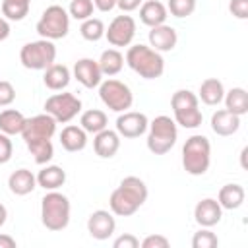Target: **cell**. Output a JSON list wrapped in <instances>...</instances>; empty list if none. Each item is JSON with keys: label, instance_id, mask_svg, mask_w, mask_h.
Returning <instances> with one entry per match:
<instances>
[{"label": "cell", "instance_id": "1", "mask_svg": "<svg viewBox=\"0 0 248 248\" xmlns=\"http://www.w3.org/2000/svg\"><path fill=\"white\" fill-rule=\"evenodd\" d=\"M147 200V186L140 176H124L108 198V207L118 217L134 215Z\"/></svg>", "mask_w": 248, "mask_h": 248}, {"label": "cell", "instance_id": "2", "mask_svg": "<svg viewBox=\"0 0 248 248\" xmlns=\"http://www.w3.org/2000/svg\"><path fill=\"white\" fill-rule=\"evenodd\" d=\"M124 62L143 79H157L165 72V58L149 45H132L124 56Z\"/></svg>", "mask_w": 248, "mask_h": 248}, {"label": "cell", "instance_id": "3", "mask_svg": "<svg viewBox=\"0 0 248 248\" xmlns=\"http://www.w3.org/2000/svg\"><path fill=\"white\" fill-rule=\"evenodd\" d=\"M72 203L68 196L58 190H48L41 200V223L48 231H64L70 225Z\"/></svg>", "mask_w": 248, "mask_h": 248}, {"label": "cell", "instance_id": "4", "mask_svg": "<svg viewBox=\"0 0 248 248\" xmlns=\"http://www.w3.org/2000/svg\"><path fill=\"white\" fill-rule=\"evenodd\" d=\"M211 165V143L205 136L194 134L182 147V167L192 176H202Z\"/></svg>", "mask_w": 248, "mask_h": 248}, {"label": "cell", "instance_id": "5", "mask_svg": "<svg viewBox=\"0 0 248 248\" xmlns=\"http://www.w3.org/2000/svg\"><path fill=\"white\" fill-rule=\"evenodd\" d=\"M178 140V128L174 118L167 114L155 116L147 126V149L153 155L169 153Z\"/></svg>", "mask_w": 248, "mask_h": 248}, {"label": "cell", "instance_id": "6", "mask_svg": "<svg viewBox=\"0 0 248 248\" xmlns=\"http://www.w3.org/2000/svg\"><path fill=\"white\" fill-rule=\"evenodd\" d=\"M170 108L174 114V122L182 128L194 130L202 124L203 116L200 110V99L190 89H178L170 97Z\"/></svg>", "mask_w": 248, "mask_h": 248}, {"label": "cell", "instance_id": "7", "mask_svg": "<svg viewBox=\"0 0 248 248\" xmlns=\"http://www.w3.org/2000/svg\"><path fill=\"white\" fill-rule=\"evenodd\" d=\"M35 29L41 35V39H48V41L64 39L70 31V14H68V10H64L58 4L48 6L43 12V16L39 17Z\"/></svg>", "mask_w": 248, "mask_h": 248}, {"label": "cell", "instance_id": "8", "mask_svg": "<svg viewBox=\"0 0 248 248\" xmlns=\"http://www.w3.org/2000/svg\"><path fill=\"white\" fill-rule=\"evenodd\" d=\"M56 60V46L48 39L25 43L19 50V62L27 70H46Z\"/></svg>", "mask_w": 248, "mask_h": 248}, {"label": "cell", "instance_id": "9", "mask_svg": "<svg viewBox=\"0 0 248 248\" xmlns=\"http://www.w3.org/2000/svg\"><path fill=\"white\" fill-rule=\"evenodd\" d=\"M99 97H101L103 105L112 112H124L134 103L132 89L124 81L112 79V78H108V79L99 83Z\"/></svg>", "mask_w": 248, "mask_h": 248}, {"label": "cell", "instance_id": "10", "mask_svg": "<svg viewBox=\"0 0 248 248\" xmlns=\"http://www.w3.org/2000/svg\"><path fill=\"white\" fill-rule=\"evenodd\" d=\"M45 112L56 122H70L81 112V101L74 93H54L45 101Z\"/></svg>", "mask_w": 248, "mask_h": 248}, {"label": "cell", "instance_id": "11", "mask_svg": "<svg viewBox=\"0 0 248 248\" xmlns=\"http://www.w3.org/2000/svg\"><path fill=\"white\" fill-rule=\"evenodd\" d=\"M105 37L112 46H130L136 37V19L126 14L116 16L105 27Z\"/></svg>", "mask_w": 248, "mask_h": 248}, {"label": "cell", "instance_id": "12", "mask_svg": "<svg viewBox=\"0 0 248 248\" xmlns=\"http://www.w3.org/2000/svg\"><path fill=\"white\" fill-rule=\"evenodd\" d=\"M56 120L43 112V114H35L31 118H25V126H23V132H21V138L23 141H29V140H52V136L56 134Z\"/></svg>", "mask_w": 248, "mask_h": 248}, {"label": "cell", "instance_id": "13", "mask_svg": "<svg viewBox=\"0 0 248 248\" xmlns=\"http://www.w3.org/2000/svg\"><path fill=\"white\" fill-rule=\"evenodd\" d=\"M147 126H149L147 116L138 110H124L116 118V132L120 138H128V140L140 138L147 132Z\"/></svg>", "mask_w": 248, "mask_h": 248}, {"label": "cell", "instance_id": "14", "mask_svg": "<svg viewBox=\"0 0 248 248\" xmlns=\"http://www.w3.org/2000/svg\"><path fill=\"white\" fill-rule=\"evenodd\" d=\"M114 229H116V221H114V213L112 211L97 209L87 219V232L95 240H107V238H110L114 234Z\"/></svg>", "mask_w": 248, "mask_h": 248}, {"label": "cell", "instance_id": "15", "mask_svg": "<svg viewBox=\"0 0 248 248\" xmlns=\"http://www.w3.org/2000/svg\"><path fill=\"white\" fill-rule=\"evenodd\" d=\"M223 217V207L215 198H203L194 207V219L200 227H215Z\"/></svg>", "mask_w": 248, "mask_h": 248}, {"label": "cell", "instance_id": "16", "mask_svg": "<svg viewBox=\"0 0 248 248\" xmlns=\"http://www.w3.org/2000/svg\"><path fill=\"white\" fill-rule=\"evenodd\" d=\"M74 78L87 89L99 87V83L103 81V74L101 68L97 64V60L93 58H79L74 64Z\"/></svg>", "mask_w": 248, "mask_h": 248}, {"label": "cell", "instance_id": "17", "mask_svg": "<svg viewBox=\"0 0 248 248\" xmlns=\"http://www.w3.org/2000/svg\"><path fill=\"white\" fill-rule=\"evenodd\" d=\"M178 35L172 25L161 23L155 27H149V46L157 52H169L176 46Z\"/></svg>", "mask_w": 248, "mask_h": 248}, {"label": "cell", "instance_id": "18", "mask_svg": "<svg viewBox=\"0 0 248 248\" xmlns=\"http://www.w3.org/2000/svg\"><path fill=\"white\" fill-rule=\"evenodd\" d=\"M93 149H95V153L101 159L114 157L118 153V149H120V136H118V132L116 130H108V128L97 132L95 138H93Z\"/></svg>", "mask_w": 248, "mask_h": 248}, {"label": "cell", "instance_id": "19", "mask_svg": "<svg viewBox=\"0 0 248 248\" xmlns=\"http://www.w3.org/2000/svg\"><path fill=\"white\" fill-rule=\"evenodd\" d=\"M240 128V116H236L234 112L227 110V108H219L211 114V130L217 136H232L236 134Z\"/></svg>", "mask_w": 248, "mask_h": 248}, {"label": "cell", "instance_id": "20", "mask_svg": "<svg viewBox=\"0 0 248 248\" xmlns=\"http://www.w3.org/2000/svg\"><path fill=\"white\" fill-rule=\"evenodd\" d=\"M8 188L16 196H27L37 188V176L29 169H17L8 176Z\"/></svg>", "mask_w": 248, "mask_h": 248}, {"label": "cell", "instance_id": "21", "mask_svg": "<svg viewBox=\"0 0 248 248\" xmlns=\"http://www.w3.org/2000/svg\"><path fill=\"white\" fill-rule=\"evenodd\" d=\"M167 17H169V10H167V6L163 2H159V0H145V2H141V6H140V19L147 27L161 25V23L167 21Z\"/></svg>", "mask_w": 248, "mask_h": 248}, {"label": "cell", "instance_id": "22", "mask_svg": "<svg viewBox=\"0 0 248 248\" xmlns=\"http://www.w3.org/2000/svg\"><path fill=\"white\" fill-rule=\"evenodd\" d=\"M60 143L66 151L70 153H78L81 149H85L87 145V132L81 128V126H76V124H68L62 128L60 132Z\"/></svg>", "mask_w": 248, "mask_h": 248}, {"label": "cell", "instance_id": "23", "mask_svg": "<svg viewBox=\"0 0 248 248\" xmlns=\"http://www.w3.org/2000/svg\"><path fill=\"white\" fill-rule=\"evenodd\" d=\"M70 79H72V72L64 64H50L45 70V76H43V81H45V85L50 91H62V89H66L68 83H70Z\"/></svg>", "mask_w": 248, "mask_h": 248}, {"label": "cell", "instance_id": "24", "mask_svg": "<svg viewBox=\"0 0 248 248\" xmlns=\"http://www.w3.org/2000/svg\"><path fill=\"white\" fill-rule=\"evenodd\" d=\"M66 182V170L58 165H43V169L37 174V186L48 190H58Z\"/></svg>", "mask_w": 248, "mask_h": 248}, {"label": "cell", "instance_id": "25", "mask_svg": "<svg viewBox=\"0 0 248 248\" xmlns=\"http://www.w3.org/2000/svg\"><path fill=\"white\" fill-rule=\"evenodd\" d=\"M223 97H225V87L217 78H207L202 81L200 91H198V99H202L203 105L217 107L219 103H223Z\"/></svg>", "mask_w": 248, "mask_h": 248}, {"label": "cell", "instance_id": "26", "mask_svg": "<svg viewBox=\"0 0 248 248\" xmlns=\"http://www.w3.org/2000/svg\"><path fill=\"white\" fill-rule=\"evenodd\" d=\"M244 198H246V192L240 184H225L219 194H217V202L223 209H238L242 203H244Z\"/></svg>", "mask_w": 248, "mask_h": 248}, {"label": "cell", "instance_id": "27", "mask_svg": "<svg viewBox=\"0 0 248 248\" xmlns=\"http://www.w3.org/2000/svg\"><path fill=\"white\" fill-rule=\"evenodd\" d=\"M97 64H99L103 76L112 78V76L120 74V70L124 68V54L118 48H107L101 52Z\"/></svg>", "mask_w": 248, "mask_h": 248}, {"label": "cell", "instance_id": "28", "mask_svg": "<svg viewBox=\"0 0 248 248\" xmlns=\"http://www.w3.org/2000/svg\"><path fill=\"white\" fill-rule=\"evenodd\" d=\"M225 108L234 112L236 116H244L248 112V93L244 87H232L225 91Z\"/></svg>", "mask_w": 248, "mask_h": 248}, {"label": "cell", "instance_id": "29", "mask_svg": "<svg viewBox=\"0 0 248 248\" xmlns=\"http://www.w3.org/2000/svg\"><path fill=\"white\" fill-rule=\"evenodd\" d=\"M108 124V118L105 114V110L101 108H89V110H83L81 116H79V126L87 132V134H97L101 130H105Z\"/></svg>", "mask_w": 248, "mask_h": 248}, {"label": "cell", "instance_id": "30", "mask_svg": "<svg viewBox=\"0 0 248 248\" xmlns=\"http://www.w3.org/2000/svg\"><path fill=\"white\" fill-rule=\"evenodd\" d=\"M25 116L16 108H6L0 112V132L8 136H17L23 132Z\"/></svg>", "mask_w": 248, "mask_h": 248}, {"label": "cell", "instance_id": "31", "mask_svg": "<svg viewBox=\"0 0 248 248\" xmlns=\"http://www.w3.org/2000/svg\"><path fill=\"white\" fill-rule=\"evenodd\" d=\"M25 145L37 165H46L54 157V147H52L50 140H29V141H25Z\"/></svg>", "mask_w": 248, "mask_h": 248}, {"label": "cell", "instance_id": "32", "mask_svg": "<svg viewBox=\"0 0 248 248\" xmlns=\"http://www.w3.org/2000/svg\"><path fill=\"white\" fill-rule=\"evenodd\" d=\"M31 8V0H2V16L8 21H21Z\"/></svg>", "mask_w": 248, "mask_h": 248}, {"label": "cell", "instance_id": "33", "mask_svg": "<svg viewBox=\"0 0 248 248\" xmlns=\"http://www.w3.org/2000/svg\"><path fill=\"white\" fill-rule=\"evenodd\" d=\"M79 33L85 41H91V43H97L105 37V23L103 19L99 17H89V19H83L81 21V27H79Z\"/></svg>", "mask_w": 248, "mask_h": 248}, {"label": "cell", "instance_id": "34", "mask_svg": "<svg viewBox=\"0 0 248 248\" xmlns=\"http://www.w3.org/2000/svg\"><path fill=\"white\" fill-rule=\"evenodd\" d=\"M93 10H95L93 0H72L70 6H68V14H70V17L79 19V21L93 17Z\"/></svg>", "mask_w": 248, "mask_h": 248}, {"label": "cell", "instance_id": "35", "mask_svg": "<svg viewBox=\"0 0 248 248\" xmlns=\"http://www.w3.org/2000/svg\"><path fill=\"white\" fill-rule=\"evenodd\" d=\"M215 246H219V238L207 227H202L198 232H194L192 248H215Z\"/></svg>", "mask_w": 248, "mask_h": 248}, {"label": "cell", "instance_id": "36", "mask_svg": "<svg viewBox=\"0 0 248 248\" xmlns=\"http://www.w3.org/2000/svg\"><path fill=\"white\" fill-rule=\"evenodd\" d=\"M167 10L174 17H188L196 10V0H169Z\"/></svg>", "mask_w": 248, "mask_h": 248}, {"label": "cell", "instance_id": "37", "mask_svg": "<svg viewBox=\"0 0 248 248\" xmlns=\"http://www.w3.org/2000/svg\"><path fill=\"white\" fill-rule=\"evenodd\" d=\"M16 101V89L8 79H0V107H8Z\"/></svg>", "mask_w": 248, "mask_h": 248}, {"label": "cell", "instance_id": "38", "mask_svg": "<svg viewBox=\"0 0 248 248\" xmlns=\"http://www.w3.org/2000/svg\"><path fill=\"white\" fill-rule=\"evenodd\" d=\"M12 153H14V143L10 136L0 132V165H6L12 159Z\"/></svg>", "mask_w": 248, "mask_h": 248}, {"label": "cell", "instance_id": "39", "mask_svg": "<svg viewBox=\"0 0 248 248\" xmlns=\"http://www.w3.org/2000/svg\"><path fill=\"white\" fill-rule=\"evenodd\" d=\"M140 246L141 248H169L170 240L167 236H163V234H149L140 242Z\"/></svg>", "mask_w": 248, "mask_h": 248}, {"label": "cell", "instance_id": "40", "mask_svg": "<svg viewBox=\"0 0 248 248\" xmlns=\"http://www.w3.org/2000/svg\"><path fill=\"white\" fill-rule=\"evenodd\" d=\"M229 12L238 19H246L248 17V0H231Z\"/></svg>", "mask_w": 248, "mask_h": 248}, {"label": "cell", "instance_id": "41", "mask_svg": "<svg viewBox=\"0 0 248 248\" xmlns=\"http://www.w3.org/2000/svg\"><path fill=\"white\" fill-rule=\"evenodd\" d=\"M112 246H114V248H138V246H140V240H138V236H134L132 232H124V234H120L118 238H114Z\"/></svg>", "mask_w": 248, "mask_h": 248}, {"label": "cell", "instance_id": "42", "mask_svg": "<svg viewBox=\"0 0 248 248\" xmlns=\"http://www.w3.org/2000/svg\"><path fill=\"white\" fill-rule=\"evenodd\" d=\"M141 2L143 0H116V6L122 10V12H134V10H138L140 6H141Z\"/></svg>", "mask_w": 248, "mask_h": 248}, {"label": "cell", "instance_id": "43", "mask_svg": "<svg viewBox=\"0 0 248 248\" xmlns=\"http://www.w3.org/2000/svg\"><path fill=\"white\" fill-rule=\"evenodd\" d=\"M93 6L99 12H110L116 8V0H93Z\"/></svg>", "mask_w": 248, "mask_h": 248}, {"label": "cell", "instance_id": "44", "mask_svg": "<svg viewBox=\"0 0 248 248\" xmlns=\"http://www.w3.org/2000/svg\"><path fill=\"white\" fill-rule=\"evenodd\" d=\"M10 31H12L10 29V21L6 17H0V43L10 37Z\"/></svg>", "mask_w": 248, "mask_h": 248}, {"label": "cell", "instance_id": "45", "mask_svg": "<svg viewBox=\"0 0 248 248\" xmlns=\"http://www.w3.org/2000/svg\"><path fill=\"white\" fill-rule=\"evenodd\" d=\"M16 246H17V242H16L14 236H10V234H0V248H16Z\"/></svg>", "mask_w": 248, "mask_h": 248}, {"label": "cell", "instance_id": "46", "mask_svg": "<svg viewBox=\"0 0 248 248\" xmlns=\"http://www.w3.org/2000/svg\"><path fill=\"white\" fill-rule=\"evenodd\" d=\"M6 219H8V209L4 203H0V227L6 223Z\"/></svg>", "mask_w": 248, "mask_h": 248}]
</instances>
